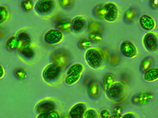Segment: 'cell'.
Returning a JSON list of instances; mask_svg holds the SVG:
<instances>
[{
    "mask_svg": "<svg viewBox=\"0 0 158 118\" xmlns=\"http://www.w3.org/2000/svg\"><path fill=\"white\" fill-rule=\"evenodd\" d=\"M122 118H137V117L134 113L127 112L122 115Z\"/></svg>",
    "mask_w": 158,
    "mask_h": 118,
    "instance_id": "cell-39",
    "label": "cell"
},
{
    "mask_svg": "<svg viewBox=\"0 0 158 118\" xmlns=\"http://www.w3.org/2000/svg\"><path fill=\"white\" fill-rule=\"evenodd\" d=\"M101 26L100 25L95 22H90L88 26V30L90 33H100Z\"/></svg>",
    "mask_w": 158,
    "mask_h": 118,
    "instance_id": "cell-35",
    "label": "cell"
},
{
    "mask_svg": "<svg viewBox=\"0 0 158 118\" xmlns=\"http://www.w3.org/2000/svg\"><path fill=\"white\" fill-rule=\"evenodd\" d=\"M115 82L114 75L111 73L106 74L103 77L102 81V87L105 92L108 90Z\"/></svg>",
    "mask_w": 158,
    "mask_h": 118,
    "instance_id": "cell-19",
    "label": "cell"
},
{
    "mask_svg": "<svg viewBox=\"0 0 158 118\" xmlns=\"http://www.w3.org/2000/svg\"><path fill=\"white\" fill-rule=\"evenodd\" d=\"M57 104L53 99L46 98L39 101L35 105V110L37 114H41L56 110Z\"/></svg>",
    "mask_w": 158,
    "mask_h": 118,
    "instance_id": "cell-8",
    "label": "cell"
},
{
    "mask_svg": "<svg viewBox=\"0 0 158 118\" xmlns=\"http://www.w3.org/2000/svg\"><path fill=\"white\" fill-rule=\"evenodd\" d=\"M6 34V31L3 28H0V39L3 38Z\"/></svg>",
    "mask_w": 158,
    "mask_h": 118,
    "instance_id": "cell-42",
    "label": "cell"
},
{
    "mask_svg": "<svg viewBox=\"0 0 158 118\" xmlns=\"http://www.w3.org/2000/svg\"><path fill=\"white\" fill-rule=\"evenodd\" d=\"M139 24L144 30L151 32L154 30L156 26V22L151 15L144 14L141 15L139 19Z\"/></svg>",
    "mask_w": 158,
    "mask_h": 118,
    "instance_id": "cell-15",
    "label": "cell"
},
{
    "mask_svg": "<svg viewBox=\"0 0 158 118\" xmlns=\"http://www.w3.org/2000/svg\"><path fill=\"white\" fill-rule=\"evenodd\" d=\"M20 45V43L16 36L10 37L6 41V47L7 50L13 51L17 50Z\"/></svg>",
    "mask_w": 158,
    "mask_h": 118,
    "instance_id": "cell-20",
    "label": "cell"
},
{
    "mask_svg": "<svg viewBox=\"0 0 158 118\" xmlns=\"http://www.w3.org/2000/svg\"><path fill=\"white\" fill-rule=\"evenodd\" d=\"M122 115L121 116H118L114 115H111L109 118H122Z\"/></svg>",
    "mask_w": 158,
    "mask_h": 118,
    "instance_id": "cell-43",
    "label": "cell"
},
{
    "mask_svg": "<svg viewBox=\"0 0 158 118\" xmlns=\"http://www.w3.org/2000/svg\"><path fill=\"white\" fill-rule=\"evenodd\" d=\"M93 43L89 39L82 38L80 39L77 43V46L80 49L85 50L88 49L92 47Z\"/></svg>",
    "mask_w": 158,
    "mask_h": 118,
    "instance_id": "cell-30",
    "label": "cell"
},
{
    "mask_svg": "<svg viewBox=\"0 0 158 118\" xmlns=\"http://www.w3.org/2000/svg\"><path fill=\"white\" fill-rule=\"evenodd\" d=\"M34 1L31 0H23L20 3L22 10L26 13L30 12L34 10Z\"/></svg>",
    "mask_w": 158,
    "mask_h": 118,
    "instance_id": "cell-26",
    "label": "cell"
},
{
    "mask_svg": "<svg viewBox=\"0 0 158 118\" xmlns=\"http://www.w3.org/2000/svg\"><path fill=\"white\" fill-rule=\"evenodd\" d=\"M113 112L114 115L118 116H121L123 115L122 108L119 106H115L113 108Z\"/></svg>",
    "mask_w": 158,
    "mask_h": 118,
    "instance_id": "cell-36",
    "label": "cell"
},
{
    "mask_svg": "<svg viewBox=\"0 0 158 118\" xmlns=\"http://www.w3.org/2000/svg\"><path fill=\"white\" fill-rule=\"evenodd\" d=\"M153 61V59L151 56H147L144 58L139 65V70L140 72L143 74L152 67Z\"/></svg>",
    "mask_w": 158,
    "mask_h": 118,
    "instance_id": "cell-21",
    "label": "cell"
},
{
    "mask_svg": "<svg viewBox=\"0 0 158 118\" xmlns=\"http://www.w3.org/2000/svg\"><path fill=\"white\" fill-rule=\"evenodd\" d=\"M110 116V111L106 109L102 110L100 113V116L101 118H109Z\"/></svg>",
    "mask_w": 158,
    "mask_h": 118,
    "instance_id": "cell-37",
    "label": "cell"
},
{
    "mask_svg": "<svg viewBox=\"0 0 158 118\" xmlns=\"http://www.w3.org/2000/svg\"><path fill=\"white\" fill-rule=\"evenodd\" d=\"M64 37V33L58 29L55 28L50 29L44 34V40L47 44L54 45L60 42Z\"/></svg>",
    "mask_w": 158,
    "mask_h": 118,
    "instance_id": "cell-10",
    "label": "cell"
},
{
    "mask_svg": "<svg viewBox=\"0 0 158 118\" xmlns=\"http://www.w3.org/2000/svg\"><path fill=\"white\" fill-rule=\"evenodd\" d=\"M87 92L89 97L92 100H96L99 97L101 93V88L97 80L92 79L89 81L87 87Z\"/></svg>",
    "mask_w": 158,
    "mask_h": 118,
    "instance_id": "cell-14",
    "label": "cell"
},
{
    "mask_svg": "<svg viewBox=\"0 0 158 118\" xmlns=\"http://www.w3.org/2000/svg\"><path fill=\"white\" fill-rule=\"evenodd\" d=\"M103 18L110 22L116 21L119 17V11L117 5L114 2H108L103 5Z\"/></svg>",
    "mask_w": 158,
    "mask_h": 118,
    "instance_id": "cell-6",
    "label": "cell"
},
{
    "mask_svg": "<svg viewBox=\"0 0 158 118\" xmlns=\"http://www.w3.org/2000/svg\"><path fill=\"white\" fill-rule=\"evenodd\" d=\"M10 16V12L8 8L5 5H0V26L8 20Z\"/></svg>",
    "mask_w": 158,
    "mask_h": 118,
    "instance_id": "cell-25",
    "label": "cell"
},
{
    "mask_svg": "<svg viewBox=\"0 0 158 118\" xmlns=\"http://www.w3.org/2000/svg\"><path fill=\"white\" fill-rule=\"evenodd\" d=\"M60 118H70L68 114H65L61 117Z\"/></svg>",
    "mask_w": 158,
    "mask_h": 118,
    "instance_id": "cell-44",
    "label": "cell"
},
{
    "mask_svg": "<svg viewBox=\"0 0 158 118\" xmlns=\"http://www.w3.org/2000/svg\"><path fill=\"white\" fill-rule=\"evenodd\" d=\"M155 97V95L153 92L149 91H144L133 96L131 98V101L135 105L142 106L152 100Z\"/></svg>",
    "mask_w": 158,
    "mask_h": 118,
    "instance_id": "cell-11",
    "label": "cell"
},
{
    "mask_svg": "<svg viewBox=\"0 0 158 118\" xmlns=\"http://www.w3.org/2000/svg\"><path fill=\"white\" fill-rule=\"evenodd\" d=\"M56 28L63 33H67L71 31V22L66 19H61L57 22Z\"/></svg>",
    "mask_w": 158,
    "mask_h": 118,
    "instance_id": "cell-22",
    "label": "cell"
},
{
    "mask_svg": "<svg viewBox=\"0 0 158 118\" xmlns=\"http://www.w3.org/2000/svg\"><path fill=\"white\" fill-rule=\"evenodd\" d=\"M143 79L146 82H154L158 79V68L152 67L143 73Z\"/></svg>",
    "mask_w": 158,
    "mask_h": 118,
    "instance_id": "cell-18",
    "label": "cell"
},
{
    "mask_svg": "<svg viewBox=\"0 0 158 118\" xmlns=\"http://www.w3.org/2000/svg\"><path fill=\"white\" fill-rule=\"evenodd\" d=\"M63 69L58 65L51 62L44 69L42 73V78L48 84H55L60 79Z\"/></svg>",
    "mask_w": 158,
    "mask_h": 118,
    "instance_id": "cell-2",
    "label": "cell"
},
{
    "mask_svg": "<svg viewBox=\"0 0 158 118\" xmlns=\"http://www.w3.org/2000/svg\"><path fill=\"white\" fill-rule=\"evenodd\" d=\"M119 48L121 54L127 58H134L138 54V49L135 45L128 40H125L122 41L120 45Z\"/></svg>",
    "mask_w": 158,
    "mask_h": 118,
    "instance_id": "cell-9",
    "label": "cell"
},
{
    "mask_svg": "<svg viewBox=\"0 0 158 118\" xmlns=\"http://www.w3.org/2000/svg\"><path fill=\"white\" fill-rule=\"evenodd\" d=\"M119 61V58L117 56L114 55L110 57V61L111 64L113 65L117 64Z\"/></svg>",
    "mask_w": 158,
    "mask_h": 118,
    "instance_id": "cell-38",
    "label": "cell"
},
{
    "mask_svg": "<svg viewBox=\"0 0 158 118\" xmlns=\"http://www.w3.org/2000/svg\"><path fill=\"white\" fill-rule=\"evenodd\" d=\"M103 5H97L94 7L92 10V14L96 18L100 20L104 19L102 11Z\"/></svg>",
    "mask_w": 158,
    "mask_h": 118,
    "instance_id": "cell-31",
    "label": "cell"
},
{
    "mask_svg": "<svg viewBox=\"0 0 158 118\" xmlns=\"http://www.w3.org/2000/svg\"><path fill=\"white\" fill-rule=\"evenodd\" d=\"M71 32L76 34L83 32L87 26V22L86 18L81 16H78L74 18L71 21Z\"/></svg>",
    "mask_w": 158,
    "mask_h": 118,
    "instance_id": "cell-12",
    "label": "cell"
},
{
    "mask_svg": "<svg viewBox=\"0 0 158 118\" xmlns=\"http://www.w3.org/2000/svg\"><path fill=\"white\" fill-rule=\"evenodd\" d=\"M103 38V36L100 33H90L89 36V39L93 43L100 42Z\"/></svg>",
    "mask_w": 158,
    "mask_h": 118,
    "instance_id": "cell-32",
    "label": "cell"
},
{
    "mask_svg": "<svg viewBox=\"0 0 158 118\" xmlns=\"http://www.w3.org/2000/svg\"><path fill=\"white\" fill-rule=\"evenodd\" d=\"M87 109L85 103L81 102L74 104L70 108L68 115L70 118H84Z\"/></svg>",
    "mask_w": 158,
    "mask_h": 118,
    "instance_id": "cell-13",
    "label": "cell"
},
{
    "mask_svg": "<svg viewBox=\"0 0 158 118\" xmlns=\"http://www.w3.org/2000/svg\"><path fill=\"white\" fill-rule=\"evenodd\" d=\"M19 56L23 60L30 61H32L35 56V52L31 45H20L17 49Z\"/></svg>",
    "mask_w": 158,
    "mask_h": 118,
    "instance_id": "cell-16",
    "label": "cell"
},
{
    "mask_svg": "<svg viewBox=\"0 0 158 118\" xmlns=\"http://www.w3.org/2000/svg\"><path fill=\"white\" fill-rule=\"evenodd\" d=\"M151 7L153 9H156L158 8V1L157 0H151L150 2Z\"/></svg>",
    "mask_w": 158,
    "mask_h": 118,
    "instance_id": "cell-40",
    "label": "cell"
},
{
    "mask_svg": "<svg viewBox=\"0 0 158 118\" xmlns=\"http://www.w3.org/2000/svg\"><path fill=\"white\" fill-rule=\"evenodd\" d=\"M16 36L20 41L21 45H31V38L27 32L23 30L20 31L18 32Z\"/></svg>",
    "mask_w": 158,
    "mask_h": 118,
    "instance_id": "cell-24",
    "label": "cell"
},
{
    "mask_svg": "<svg viewBox=\"0 0 158 118\" xmlns=\"http://www.w3.org/2000/svg\"><path fill=\"white\" fill-rule=\"evenodd\" d=\"M59 112L54 110L46 112L37 114L36 118H60Z\"/></svg>",
    "mask_w": 158,
    "mask_h": 118,
    "instance_id": "cell-27",
    "label": "cell"
},
{
    "mask_svg": "<svg viewBox=\"0 0 158 118\" xmlns=\"http://www.w3.org/2000/svg\"><path fill=\"white\" fill-rule=\"evenodd\" d=\"M82 74L66 76L65 83L68 85H72L76 84L81 78Z\"/></svg>",
    "mask_w": 158,
    "mask_h": 118,
    "instance_id": "cell-29",
    "label": "cell"
},
{
    "mask_svg": "<svg viewBox=\"0 0 158 118\" xmlns=\"http://www.w3.org/2000/svg\"><path fill=\"white\" fill-rule=\"evenodd\" d=\"M15 77L19 80H23L27 79L28 76L27 72L22 68H18L14 72Z\"/></svg>",
    "mask_w": 158,
    "mask_h": 118,
    "instance_id": "cell-28",
    "label": "cell"
},
{
    "mask_svg": "<svg viewBox=\"0 0 158 118\" xmlns=\"http://www.w3.org/2000/svg\"><path fill=\"white\" fill-rule=\"evenodd\" d=\"M85 70L83 64L76 62L70 65L66 69V76L82 74Z\"/></svg>",
    "mask_w": 158,
    "mask_h": 118,
    "instance_id": "cell-17",
    "label": "cell"
},
{
    "mask_svg": "<svg viewBox=\"0 0 158 118\" xmlns=\"http://www.w3.org/2000/svg\"><path fill=\"white\" fill-rule=\"evenodd\" d=\"M50 60L51 62L58 65L64 69L70 65L71 57L67 50L60 49L55 50L51 53Z\"/></svg>",
    "mask_w": 158,
    "mask_h": 118,
    "instance_id": "cell-4",
    "label": "cell"
},
{
    "mask_svg": "<svg viewBox=\"0 0 158 118\" xmlns=\"http://www.w3.org/2000/svg\"><path fill=\"white\" fill-rule=\"evenodd\" d=\"M56 3L52 0H40L35 4L34 10L38 15L45 16L51 14L56 8Z\"/></svg>",
    "mask_w": 158,
    "mask_h": 118,
    "instance_id": "cell-5",
    "label": "cell"
},
{
    "mask_svg": "<svg viewBox=\"0 0 158 118\" xmlns=\"http://www.w3.org/2000/svg\"><path fill=\"white\" fill-rule=\"evenodd\" d=\"M59 2L61 8L65 10L70 9L74 3V1L71 0H60L59 1Z\"/></svg>",
    "mask_w": 158,
    "mask_h": 118,
    "instance_id": "cell-33",
    "label": "cell"
},
{
    "mask_svg": "<svg viewBox=\"0 0 158 118\" xmlns=\"http://www.w3.org/2000/svg\"><path fill=\"white\" fill-rule=\"evenodd\" d=\"M5 71L3 66L0 64V79L2 78L4 76Z\"/></svg>",
    "mask_w": 158,
    "mask_h": 118,
    "instance_id": "cell-41",
    "label": "cell"
},
{
    "mask_svg": "<svg viewBox=\"0 0 158 118\" xmlns=\"http://www.w3.org/2000/svg\"><path fill=\"white\" fill-rule=\"evenodd\" d=\"M127 87L126 85L121 81H115L106 92V95L110 100L118 102L123 100L126 95Z\"/></svg>",
    "mask_w": 158,
    "mask_h": 118,
    "instance_id": "cell-3",
    "label": "cell"
},
{
    "mask_svg": "<svg viewBox=\"0 0 158 118\" xmlns=\"http://www.w3.org/2000/svg\"><path fill=\"white\" fill-rule=\"evenodd\" d=\"M106 57L102 50L95 48L92 47L87 49L85 54L87 64L94 70L99 69L103 66Z\"/></svg>",
    "mask_w": 158,
    "mask_h": 118,
    "instance_id": "cell-1",
    "label": "cell"
},
{
    "mask_svg": "<svg viewBox=\"0 0 158 118\" xmlns=\"http://www.w3.org/2000/svg\"><path fill=\"white\" fill-rule=\"evenodd\" d=\"M84 118H98V114L94 109H87L84 114Z\"/></svg>",
    "mask_w": 158,
    "mask_h": 118,
    "instance_id": "cell-34",
    "label": "cell"
},
{
    "mask_svg": "<svg viewBox=\"0 0 158 118\" xmlns=\"http://www.w3.org/2000/svg\"><path fill=\"white\" fill-rule=\"evenodd\" d=\"M143 43L145 49L148 52L155 53L158 50V34L148 32L145 33L143 38Z\"/></svg>",
    "mask_w": 158,
    "mask_h": 118,
    "instance_id": "cell-7",
    "label": "cell"
},
{
    "mask_svg": "<svg viewBox=\"0 0 158 118\" xmlns=\"http://www.w3.org/2000/svg\"><path fill=\"white\" fill-rule=\"evenodd\" d=\"M137 10L131 8L126 11L123 16V20L127 23H130L133 21L137 15Z\"/></svg>",
    "mask_w": 158,
    "mask_h": 118,
    "instance_id": "cell-23",
    "label": "cell"
}]
</instances>
